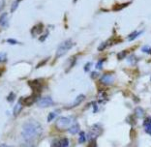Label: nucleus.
Returning a JSON list of instances; mask_svg holds the SVG:
<instances>
[{"mask_svg":"<svg viewBox=\"0 0 151 147\" xmlns=\"http://www.w3.org/2000/svg\"><path fill=\"white\" fill-rule=\"evenodd\" d=\"M7 42L10 43V44H18L19 43L18 41H16L15 39H8L7 40Z\"/></svg>","mask_w":151,"mask_h":147,"instance_id":"nucleus-28","label":"nucleus"},{"mask_svg":"<svg viewBox=\"0 0 151 147\" xmlns=\"http://www.w3.org/2000/svg\"><path fill=\"white\" fill-rule=\"evenodd\" d=\"M74 121L75 119L72 117H59L56 120V126L61 130H66L73 124Z\"/></svg>","mask_w":151,"mask_h":147,"instance_id":"nucleus-3","label":"nucleus"},{"mask_svg":"<svg viewBox=\"0 0 151 147\" xmlns=\"http://www.w3.org/2000/svg\"><path fill=\"white\" fill-rule=\"evenodd\" d=\"M145 132H146L148 135H150V136H151V125L146 126V127H145Z\"/></svg>","mask_w":151,"mask_h":147,"instance_id":"nucleus-25","label":"nucleus"},{"mask_svg":"<svg viewBox=\"0 0 151 147\" xmlns=\"http://www.w3.org/2000/svg\"><path fill=\"white\" fill-rule=\"evenodd\" d=\"M86 141V136H85L84 132H80V138H78V142L80 143H84Z\"/></svg>","mask_w":151,"mask_h":147,"instance_id":"nucleus-16","label":"nucleus"},{"mask_svg":"<svg viewBox=\"0 0 151 147\" xmlns=\"http://www.w3.org/2000/svg\"><path fill=\"white\" fill-rule=\"evenodd\" d=\"M142 33V31H135V32H133L132 34H130V35H129L128 41H130V42H131V41H134L137 38V37L139 36Z\"/></svg>","mask_w":151,"mask_h":147,"instance_id":"nucleus-14","label":"nucleus"},{"mask_svg":"<svg viewBox=\"0 0 151 147\" xmlns=\"http://www.w3.org/2000/svg\"><path fill=\"white\" fill-rule=\"evenodd\" d=\"M42 30H43V24L40 23V24L34 26V28L32 29V34H40L42 33Z\"/></svg>","mask_w":151,"mask_h":147,"instance_id":"nucleus-12","label":"nucleus"},{"mask_svg":"<svg viewBox=\"0 0 151 147\" xmlns=\"http://www.w3.org/2000/svg\"><path fill=\"white\" fill-rule=\"evenodd\" d=\"M98 76H99V74L97 73V72H93V73H92V75H91V77H93V78L96 77H98Z\"/></svg>","mask_w":151,"mask_h":147,"instance_id":"nucleus-29","label":"nucleus"},{"mask_svg":"<svg viewBox=\"0 0 151 147\" xmlns=\"http://www.w3.org/2000/svg\"><path fill=\"white\" fill-rule=\"evenodd\" d=\"M37 105H38V107H40V108H49V107H51V105H53L54 103L50 97H44V98H41L40 100H38Z\"/></svg>","mask_w":151,"mask_h":147,"instance_id":"nucleus-5","label":"nucleus"},{"mask_svg":"<svg viewBox=\"0 0 151 147\" xmlns=\"http://www.w3.org/2000/svg\"><path fill=\"white\" fill-rule=\"evenodd\" d=\"M102 127L99 124H95L89 130V138L91 139H95L102 134Z\"/></svg>","mask_w":151,"mask_h":147,"instance_id":"nucleus-4","label":"nucleus"},{"mask_svg":"<svg viewBox=\"0 0 151 147\" xmlns=\"http://www.w3.org/2000/svg\"><path fill=\"white\" fill-rule=\"evenodd\" d=\"M36 96H37V95H36V94H34V95H31L30 97L24 99V102H23V104H24L25 105H32L33 103L36 101Z\"/></svg>","mask_w":151,"mask_h":147,"instance_id":"nucleus-11","label":"nucleus"},{"mask_svg":"<svg viewBox=\"0 0 151 147\" xmlns=\"http://www.w3.org/2000/svg\"><path fill=\"white\" fill-rule=\"evenodd\" d=\"M43 133V128L39 122L30 120L24 123L22 130V136L25 141H34L41 136Z\"/></svg>","mask_w":151,"mask_h":147,"instance_id":"nucleus-1","label":"nucleus"},{"mask_svg":"<svg viewBox=\"0 0 151 147\" xmlns=\"http://www.w3.org/2000/svg\"><path fill=\"white\" fill-rule=\"evenodd\" d=\"M84 99H85V96L83 94H81L80 96H78L77 98H76V100L72 103V104L68 107V108H75V107H77V105H78L80 104H81V102H83L84 101Z\"/></svg>","mask_w":151,"mask_h":147,"instance_id":"nucleus-7","label":"nucleus"},{"mask_svg":"<svg viewBox=\"0 0 151 147\" xmlns=\"http://www.w3.org/2000/svg\"><path fill=\"white\" fill-rule=\"evenodd\" d=\"M52 146H59V147H67L69 145V141H68L67 138H62V139H57V141H54Z\"/></svg>","mask_w":151,"mask_h":147,"instance_id":"nucleus-8","label":"nucleus"},{"mask_svg":"<svg viewBox=\"0 0 151 147\" xmlns=\"http://www.w3.org/2000/svg\"><path fill=\"white\" fill-rule=\"evenodd\" d=\"M5 7V0H0V11Z\"/></svg>","mask_w":151,"mask_h":147,"instance_id":"nucleus-26","label":"nucleus"},{"mask_svg":"<svg viewBox=\"0 0 151 147\" xmlns=\"http://www.w3.org/2000/svg\"><path fill=\"white\" fill-rule=\"evenodd\" d=\"M73 46H74V43L72 40H66V41H64V42H62L57 47L56 54H55L56 57L58 58V57L63 56L64 54H66L68 51L72 49Z\"/></svg>","mask_w":151,"mask_h":147,"instance_id":"nucleus-2","label":"nucleus"},{"mask_svg":"<svg viewBox=\"0 0 151 147\" xmlns=\"http://www.w3.org/2000/svg\"><path fill=\"white\" fill-rule=\"evenodd\" d=\"M56 112H50V113L49 114V116H47V121L50 122V121H52L54 118L56 117Z\"/></svg>","mask_w":151,"mask_h":147,"instance_id":"nucleus-17","label":"nucleus"},{"mask_svg":"<svg viewBox=\"0 0 151 147\" xmlns=\"http://www.w3.org/2000/svg\"><path fill=\"white\" fill-rule=\"evenodd\" d=\"M9 24V18H8V14L4 13L0 16V25L2 27H7Z\"/></svg>","mask_w":151,"mask_h":147,"instance_id":"nucleus-9","label":"nucleus"},{"mask_svg":"<svg viewBox=\"0 0 151 147\" xmlns=\"http://www.w3.org/2000/svg\"><path fill=\"white\" fill-rule=\"evenodd\" d=\"M19 2H20V0H16V1L14 2V4L12 5V9H11L12 12H15L16 11V9L18 8V6L19 4Z\"/></svg>","mask_w":151,"mask_h":147,"instance_id":"nucleus-18","label":"nucleus"},{"mask_svg":"<svg viewBox=\"0 0 151 147\" xmlns=\"http://www.w3.org/2000/svg\"><path fill=\"white\" fill-rule=\"evenodd\" d=\"M100 80L102 83L109 85V84L113 83V81H114V77H113L111 74H105L101 77Z\"/></svg>","mask_w":151,"mask_h":147,"instance_id":"nucleus-6","label":"nucleus"},{"mask_svg":"<svg viewBox=\"0 0 151 147\" xmlns=\"http://www.w3.org/2000/svg\"><path fill=\"white\" fill-rule=\"evenodd\" d=\"M103 62H104V60H100L98 62V64L96 65V68H97V69H101V68L103 67Z\"/></svg>","mask_w":151,"mask_h":147,"instance_id":"nucleus-24","label":"nucleus"},{"mask_svg":"<svg viewBox=\"0 0 151 147\" xmlns=\"http://www.w3.org/2000/svg\"><path fill=\"white\" fill-rule=\"evenodd\" d=\"M6 60H7V54L4 52H1L0 53V63L5 62Z\"/></svg>","mask_w":151,"mask_h":147,"instance_id":"nucleus-19","label":"nucleus"},{"mask_svg":"<svg viewBox=\"0 0 151 147\" xmlns=\"http://www.w3.org/2000/svg\"><path fill=\"white\" fill-rule=\"evenodd\" d=\"M74 1H75V2H76V1H77V0H74Z\"/></svg>","mask_w":151,"mask_h":147,"instance_id":"nucleus-30","label":"nucleus"},{"mask_svg":"<svg viewBox=\"0 0 151 147\" xmlns=\"http://www.w3.org/2000/svg\"><path fill=\"white\" fill-rule=\"evenodd\" d=\"M126 54H127V51H121L120 53H118L117 58H118L119 60H121V59H123L124 57H126Z\"/></svg>","mask_w":151,"mask_h":147,"instance_id":"nucleus-20","label":"nucleus"},{"mask_svg":"<svg viewBox=\"0 0 151 147\" xmlns=\"http://www.w3.org/2000/svg\"><path fill=\"white\" fill-rule=\"evenodd\" d=\"M15 98H16V95L15 94H14V93H10L8 98H7V100H8L9 102H13L14 100H15Z\"/></svg>","mask_w":151,"mask_h":147,"instance_id":"nucleus-23","label":"nucleus"},{"mask_svg":"<svg viewBox=\"0 0 151 147\" xmlns=\"http://www.w3.org/2000/svg\"><path fill=\"white\" fill-rule=\"evenodd\" d=\"M148 125H151V117H147L145 118V120L143 121V126H145V127H146V126H148Z\"/></svg>","mask_w":151,"mask_h":147,"instance_id":"nucleus-21","label":"nucleus"},{"mask_svg":"<svg viewBox=\"0 0 151 147\" xmlns=\"http://www.w3.org/2000/svg\"><path fill=\"white\" fill-rule=\"evenodd\" d=\"M142 50L143 51V52H146L148 54H151V47H143Z\"/></svg>","mask_w":151,"mask_h":147,"instance_id":"nucleus-22","label":"nucleus"},{"mask_svg":"<svg viewBox=\"0 0 151 147\" xmlns=\"http://www.w3.org/2000/svg\"><path fill=\"white\" fill-rule=\"evenodd\" d=\"M68 132L72 135H76L78 133H80V125L77 123H73L69 128H68Z\"/></svg>","mask_w":151,"mask_h":147,"instance_id":"nucleus-10","label":"nucleus"},{"mask_svg":"<svg viewBox=\"0 0 151 147\" xmlns=\"http://www.w3.org/2000/svg\"><path fill=\"white\" fill-rule=\"evenodd\" d=\"M22 103H18V104L16 105V107L15 108H14V111H13V113L15 116H17L20 111H22Z\"/></svg>","mask_w":151,"mask_h":147,"instance_id":"nucleus-13","label":"nucleus"},{"mask_svg":"<svg viewBox=\"0 0 151 147\" xmlns=\"http://www.w3.org/2000/svg\"><path fill=\"white\" fill-rule=\"evenodd\" d=\"M90 66H91V63H90V62L87 63L86 65H85V67H84V70H85V72H88L89 70H90Z\"/></svg>","mask_w":151,"mask_h":147,"instance_id":"nucleus-27","label":"nucleus"},{"mask_svg":"<svg viewBox=\"0 0 151 147\" xmlns=\"http://www.w3.org/2000/svg\"><path fill=\"white\" fill-rule=\"evenodd\" d=\"M135 114L138 118H142L143 115H145V111H143L142 108H137L136 110H135Z\"/></svg>","mask_w":151,"mask_h":147,"instance_id":"nucleus-15","label":"nucleus"},{"mask_svg":"<svg viewBox=\"0 0 151 147\" xmlns=\"http://www.w3.org/2000/svg\"><path fill=\"white\" fill-rule=\"evenodd\" d=\"M150 80H151V77H150Z\"/></svg>","mask_w":151,"mask_h":147,"instance_id":"nucleus-31","label":"nucleus"}]
</instances>
